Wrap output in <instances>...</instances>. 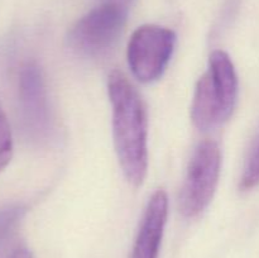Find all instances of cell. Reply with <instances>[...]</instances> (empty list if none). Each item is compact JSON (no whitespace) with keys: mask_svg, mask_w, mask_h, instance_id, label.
Segmentation results:
<instances>
[{"mask_svg":"<svg viewBox=\"0 0 259 258\" xmlns=\"http://www.w3.org/2000/svg\"><path fill=\"white\" fill-rule=\"evenodd\" d=\"M113 105V134L119 163L134 186L143 184L148 171V120L143 100L120 71L109 75Z\"/></svg>","mask_w":259,"mask_h":258,"instance_id":"obj_1","label":"cell"},{"mask_svg":"<svg viewBox=\"0 0 259 258\" xmlns=\"http://www.w3.org/2000/svg\"><path fill=\"white\" fill-rule=\"evenodd\" d=\"M222 167V153L217 142L204 141L191 157L180 194V211L186 218L201 214L214 197Z\"/></svg>","mask_w":259,"mask_h":258,"instance_id":"obj_2","label":"cell"},{"mask_svg":"<svg viewBox=\"0 0 259 258\" xmlns=\"http://www.w3.org/2000/svg\"><path fill=\"white\" fill-rule=\"evenodd\" d=\"M176 34L172 29L156 24H144L132 34L126 58L133 75L149 83L163 75L174 53Z\"/></svg>","mask_w":259,"mask_h":258,"instance_id":"obj_3","label":"cell"},{"mask_svg":"<svg viewBox=\"0 0 259 258\" xmlns=\"http://www.w3.org/2000/svg\"><path fill=\"white\" fill-rule=\"evenodd\" d=\"M128 8L103 2L83 15L70 33V43L77 52L101 55L113 47L123 33Z\"/></svg>","mask_w":259,"mask_h":258,"instance_id":"obj_4","label":"cell"},{"mask_svg":"<svg viewBox=\"0 0 259 258\" xmlns=\"http://www.w3.org/2000/svg\"><path fill=\"white\" fill-rule=\"evenodd\" d=\"M18 90L20 109L28 131L34 137L46 136L51 125L50 106L45 77L37 63L28 62L23 66Z\"/></svg>","mask_w":259,"mask_h":258,"instance_id":"obj_5","label":"cell"},{"mask_svg":"<svg viewBox=\"0 0 259 258\" xmlns=\"http://www.w3.org/2000/svg\"><path fill=\"white\" fill-rule=\"evenodd\" d=\"M167 217L168 197L163 190H158L147 205L131 258H158Z\"/></svg>","mask_w":259,"mask_h":258,"instance_id":"obj_6","label":"cell"},{"mask_svg":"<svg viewBox=\"0 0 259 258\" xmlns=\"http://www.w3.org/2000/svg\"><path fill=\"white\" fill-rule=\"evenodd\" d=\"M209 72L217 93L224 121L230 118L238 98V77L229 55L217 50L210 55Z\"/></svg>","mask_w":259,"mask_h":258,"instance_id":"obj_7","label":"cell"},{"mask_svg":"<svg viewBox=\"0 0 259 258\" xmlns=\"http://www.w3.org/2000/svg\"><path fill=\"white\" fill-rule=\"evenodd\" d=\"M191 119L200 131H209L224 121L209 72L204 73L197 81L191 105Z\"/></svg>","mask_w":259,"mask_h":258,"instance_id":"obj_8","label":"cell"},{"mask_svg":"<svg viewBox=\"0 0 259 258\" xmlns=\"http://www.w3.org/2000/svg\"><path fill=\"white\" fill-rule=\"evenodd\" d=\"M259 185V134L253 144L250 153L248 156L244 166L242 180H240V189L252 190Z\"/></svg>","mask_w":259,"mask_h":258,"instance_id":"obj_9","label":"cell"},{"mask_svg":"<svg viewBox=\"0 0 259 258\" xmlns=\"http://www.w3.org/2000/svg\"><path fill=\"white\" fill-rule=\"evenodd\" d=\"M13 157V136L7 115L0 105V172L4 171Z\"/></svg>","mask_w":259,"mask_h":258,"instance_id":"obj_10","label":"cell"},{"mask_svg":"<svg viewBox=\"0 0 259 258\" xmlns=\"http://www.w3.org/2000/svg\"><path fill=\"white\" fill-rule=\"evenodd\" d=\"M24 214L25 207L22 205H9L0 209V244L9 237Z\"/></svg>","mask_w":259,"mask_h":258,"instance_id":"obj_11","label":"cell"},{"mask_svg":"<svg viewBox=\"0 0 259 258\" xmlns=\"http://www.w3.org/2000/svg\"><path fill=\"white\" fill-rule=\"evenodd\" d=\"M9 258H33V255L27 248H18L9 255Z\"/></svg>","mask_w":259,"mask_h":258,"instance_id":"obj_12","label":"cell"},{"mask_svg":"<svg viewBox=\"0 0 259 258\" xmlns=\"http://www.w3.org/2000/svg\"><path fill=\"white\" fill-rule=\"evenodd\" d=\"M103 2L113 3V4L121 5V7H125V8H128V9H129V7H131V4L134 2V0H103Z\"/></svg>","mask_w":259,"mask_h":258,"instance_id":"obj_13","label":"cell"}]
</instances>
